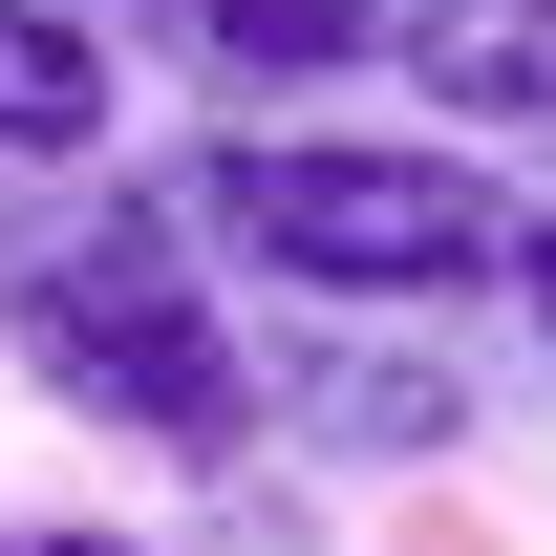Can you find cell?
I'll use <instances>...</instances> for the list:
<instances>
[{
    "label": "cell",
    "instance_id": "cell-1",
    "mask_svg": "<svg viewBox=\"0 0 556 556\" xmlns=\"http://www.w3.org/2000/svg\"><path fill=\"white\" fill-rule=\"evenodd\" d=\"M193 236H236L300 300H471L535 257V214L450 129H236V150H193Z\"/></svg>",
    "mask_w": 556,
    "mask_h": 556
},
{
    "label": "cell",
    "instance_id": "cell-2",
    "mask_svg": "<svg viewBox=\"0 0 556 556\" xmlns=\"http://www.w3.org/2000/svg\"><path fill=\"white\" fill-rule=\"evenodd\" d=\"M0 321H22V364H43L86 428H129L172 471H236V450H257V321H214V278L172 257L150 214L43 236V257L0 278Z\"/></svg>",
    "mask_w": 556,
    "mask_h": 556
},
{
    "label": "cell",
    "instance_id": "cell-3",
    "mask_svg": "<svg viewBox=\"0 0 556 556\" xmlns=\"http://www.w3.org/2000/svg\"><path fill=\"white\" fill-rule=\"evenodd\" d=\"M257 428H300V450H450L471 386L407 364V343H257Z\"/></svg>",
    "mask_w": 556,
    "mask_h": 556
},
{
    "label": "cell",
    "instance_id": "cell-4",
    "mask_svg": "<svg viewBox=\"0 0 556 556\" xmlns=\"http://www.w3.org/2000/svg\"><path fill=\"white\" fill-rule=\"evenodd\" d=\"M129 129V43L86 0H0V172H65Z\"/></svg>",
    "mask_w": 556,
    "mask_h": 556
},
{
    "label": "cell",
    "instance_id": "cell-5",
    "mask_svg": "<svg viewBox=\"0 0 556 556\" xmlns=\"http://www.w3.org/2000/svg\"><path fill=\"white\" fill-rule=\"evenodd\" d=\"M450 129H556V0H407L386 22Z\"/></svg>",
    "mask_w": 556,
    "mask_h": 556
},
{
    "label": "cell",
    "instance_id": "cell-6",
    "mask_svg": "<svg viewBox=\"0 0 556 556\" xmlns=\"http://www.w3.org/2000/svg\"><path fill=\"white\" fill-rule=\"evenodd\" d=\"M129 22H172V43L236 65V86H321V65L386 43V0H129Z\"/></svg>",
    "mask_w": 556,
    "mask_h": 556
},
{
    "label": "cell",
    "instance_id": "cell-7",
    "mask_svg": "<svg viewBox=\"0 0 556 556\" xmlns=\"http://www.w3.org/2000/svg\"><path fill=\"white\" fill-rule=\"evenodd\" d=\"M0 556H172V535H108V514H0Z\"/></svg>",
    "mask_w": 556,
    "mask_h": 556
},
{
    "label": "cell",
    "instance_id": "cell-8",
    "mask_svg": "<svg viewBox=\"0 0 556 556\" xmlns=\"http://www.w3.org/2000/svg\"><path fill=\"white\" fill-rule=\"evenodd\" d=\"M514 300H535V321H556V214H535V257H514Z\"/></svg>",
    "mask_w": 556,
    "mask_h": 556
},
{
    "label": "cell",
    "instance_id": "cell-9",
    "mask_svg": "<svg viewBox=\"0 0 556 556\" xmlns=\"http://www.w3.org/2000/svg\"><path fill=\"white\" fill-rule=\"evenodd\" d=\"M535 150H556V129H535Z\"/></svg>",
    "mask_w": 556,
    "mask_h": 556
}]
</instances>
